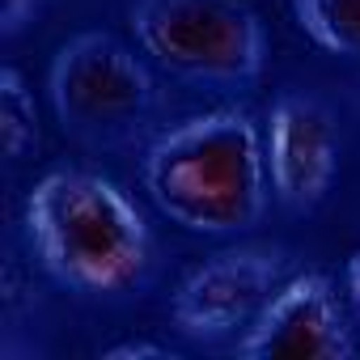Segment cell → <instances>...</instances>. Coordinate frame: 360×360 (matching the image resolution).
Instances as JSON below:
<instances>
[{"label":"cell","instance_id":"cell-1","mask_svg":"<svg viewBox=\"0 0 360 360\" xmlns=\"http://www.w3.org/2000/svg\"><path fill=\"white\" fill-rule=\"evenodd\" d=\"M140 183L191 233H242L267 208V148L246 110H208L153 140Z\"/></svg>","mask_w":360,"mask_h":360},{"label":"cell","instance_id":"cell-2","mask_svg":"<svg viewBox=\"0 0 360 360\" xmlns=\"http://www.w3.org/2000/svg\"><path fill=\"white\" fill-rule=\"evenodd\" d=\"M22 221L39 267L72 292L119 297L144 284L153 267V233L140 208L102 174H43L26 195Z\"/></svg>","mask_w":360,"mask_h":360},{"label":"cell","instance_id":"cell-3","mask_svg":"<svg viewBox=\"0 0 360 360\" xmlns=\"http://www.w3.org/2000/svg\"><path fill=\"white\" fill-rule=\"evenodd\" d=\"M131 34L157 68L212 89L255 81L267 60L263 22L242 0H136Z\"/></svg>","mask_w":360,"mask_h":360},{"label":"cell","instance_id":"cell-4","mask_svg":"<svg viewBox=\"0 0 360 360\" xmlns=\"http://www.w3.org/2000/svg\"><path fill=\"white\" fill-rule=\"evenodd\" d=\"M47 89L64 131L89 144L127 140L157 98L148 68L106 30L72 34L51 60Z\"/></svg>","mask_w":360,"mask_h":360},{"label":"cell","instance_id":"cell-5","mask_svg":"<svg viewBox=\"0 0 360 360\" xmlns=\"http://www.w3.org/2000/svg\"><path fill=\"white\" fill-rule=\"evenodd\" d=\"M284 255L271 246H233L217 250L200 267H191L178 284L169 314L174 326L195 343H217L246 330L271 292L284 284Z\"/></svg>","mask_w":360,"mask_h":360},{"label":"cell","instance_id":"cell-6","mask_svg":"<svg viewBox=\"0 0 360 360\" xmlns=\"http://www.w3.org/2000/svg\"><path fill=\"white\" fill-rule=\"evenodd\" d=\"M242 360H347L352 326L326 276L305 271L284 280L263 314L238 339Z\"/></svg>","mask_w":360,"mask_h":360},{"label":"cell","instance_id":"cell-7","mask_svg":"<svg viewBox=\"0 0 360 360\" xmlns=\"http://www.w3.org/2000/svg\"><path fill=\"white\" fill-rule=\"evenodd\" d=\"M267 178L284 208L309 212L326 200L339 165V131L322 102L314 98H280L267 115Z\"/></svg>","mask_w":360,"mask_h":360},{"label":"cell","instance_id":"cell-8","mask_svg":"<svg viewBox=\"0 0 360 360\" xmlns=\"http://www.w3.org/2000/svg\"><path fill=\"white\" fill-rule=\"evenodd\" d=\"M292 18L314 47L360 60V0H292Z\"/></svg>","mask_w":360,"mask_h":360},{"label":"cell","instance_id":"cell-9","mask_svg":"<svg viewBox=\"0 0 360 360\" xmlns=\"http://www.w3.org/2000/svg\"><path fill=\"white\" fill-rule=\"evenodd\" d=\"M0 144L5 157L18 161L26 157L30 144H39V110H34V94L26 89L18 68L0 72Z\"/></svg>","mask_w":360,"mask_h":360},{"label":"cell","instance_id":"cell-10","mask_svg":"<svg viewBox=\"0 0 360 360\" xmlns=\"http://www.w3.org/2000/svg\"><path fill=\"white\" fill-rule=\"evenodd\" d=\"M34 13H39V0H5V5H0V18H5V34H18Z\"/></svg>","mask_w":360,"mask_h":360},{"label":"cell","instance_id":"cell-11","mask_svg":"<svg viewBox=\"0 0 360 360\" xmlns=\"http://www.w3.org/2000/svg\"><path fill=\"white\" fill-rule=\"evenodd\" d=\"M347 305H352V318H356V330H360V255L347 259Z\"/></svg>","mask_w":360,"mask_h":360},{"label":"cell","instance_id":"cell-12","mask_svg":"<svg viewBox=\"0 0 360 360\" xmlns=\"http://www.w3.org/2000/svg\"><path fill=\"white\" fill-rule=\"evenodd\" d=\"M110 360H136V356H165V347L157 343H119V347H106Z\"/></svg>","mask_w":360,"mask_h":360}]
</instances>
